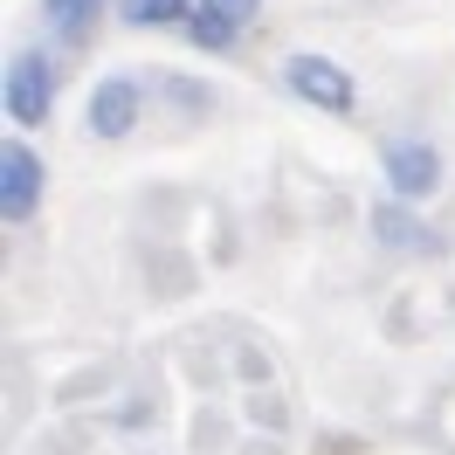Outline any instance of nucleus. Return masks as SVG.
I'll use <instances>...</instances> for the list:
<instances>
[{"label":"nucleus","mask_w":455,"mask_h":455,"mask_svg":"<svg viewBox=\"0 0 455 455\" xmlns=\"http://www.w3.org/2000/svg\"><path fill=\"white\" fill-rule=\"evenodd\" d=\"M139 111H145V90L132 84V76H104V84L90 90L84 124H90V139L117 145V139H132V132H139Z\"/></svg>","instance_id":"nucleus-5"},{"label":"nucleus","mask_w":455,"mask_h":455,"mask_svg":"<svg viewBox=\"0 0 455 455\" xmlns=\"http://www.w3.org/2000/svg\"><path fill=\"white\" fill-rule=\"evenodd\" d=\"M262 0H194V21H187V42L200 56H228L242 35L256 28Z\"/></svg>","instance_id":"nucleus-4"},{"label":"nucleus","mask_w":455,"mask_h":455,"mask_svg":"<svg viewBox=\"0 0 455 455\" xmlns=\"http://www.w3.org/2000/svg\"><path fill=\"white\" fill-rule=\"evenodd\" d=\"M117 21L124 28H187L194 0H117Z\"/></svg>","instance_id":"nucleus-9"},{"label":"nucleus","mask_w":455,"mask_h":455,"mask_svg":"<svg viewBox=\"0 0 455 455\" xmlns=\"http://www.w3.org/2000/svg\"><path fill=\"white\" fill-rule=\"evenodd\" d=\"M379 172H387V187H394L400 200H427L442 187V152L427 139H394L379 152Z\"/></svg>","instance_id":"nucleus-6"},{"label":"nucleus","mask_w":455,"mask_h":455,"mask_svg":"<svg viewBox=\"0 0 455 455\" xmlns=\"http://www.w3.org/2000/svg\"><path fill=\"white\" fill-rule=\"evenodd\" d=\"M366 228H372V242H379V249H394V256H435V249H442V235L414 214V200H400V194L379 200Z\"/></svg>","instance_id":"nucleus-7"},{"label":"nucleus","mask_w":455,"mask_h":455,"mask_svg":"<svg viewBox=\"0 0 455 455\" xmlns=\"http://www.w3.org/2000/svg\"><path fill=\"white\" fill-rule=\"evenodd\" d=\"M104 7H117V0H42V14H49V28H56L62 42H84V35L104 21Z\"/></svg>","instance_id":"nucleus-8"},{"label":"nucleus","mask_w":455,"mask_h":455,"mask_svg":"<svg viewBox=\"0 0 455 455\" xmlns=\"http://www.w3.org/2000/svg\"><path fill=\"white\" fill-rule=\"evenodd\" d=\"M283 90L297 104H311V111H331V117H352L359 111V84H352V69H339L331 56H290L283 62Z\"/></svg>","instance_id":"nucleus-1"},{"label":"nucleus","mask_w":455,"mask_h":455,"mask_svg":"<svg viewBox=\"0 0 455 455\" xmlns=\"http://www.w3.org/2000/svg\"><path fill=\"white\" fill-rule=\"evenodd\" d=\"M0 97H7V117L21 132L49 124V111H56V62H49V49H21L7 62V90Z\"/></svg>","instance_id":"nucleus-2"},{"label":"nucleus","mask_w":455,"mask_h":455,"mask_svg":"<svg viewBox=\"0 0 455 455\" xmlns=\"http://www.w3.org/2000/svg\"><path fill=\"white\" fill-rule=\"evenodd\" d=\"M42 194H49V166H42V152H35L28 139H7V145H0V214H7L14 228L35 221Z\"/></svg>","instance_id":"nucleus-3"}]
</instances>
